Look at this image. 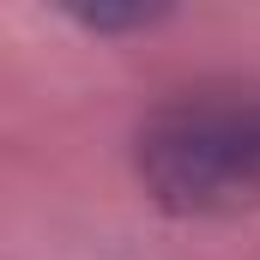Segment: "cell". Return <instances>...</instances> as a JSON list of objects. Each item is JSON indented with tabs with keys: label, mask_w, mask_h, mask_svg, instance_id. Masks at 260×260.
Returning <instances> with one entry per match:
<instances>
[{
	"label": "cell",
	"mask_w": 260,
	"mask_h": 260,
	"mask_svg": "<svg viewBox=\"0 0 260 260\" xmlns=\"http://www.w3.org/2000/svg\"><path fill=\"white\" fill-rule=\"evenodd\" d=\"M145 194L176 218L260 206V91H200L151 109L133 133Z\"/></svg>",
	"instance_id": "obj_1"
},
{
	"label": "cell",
	"mask_w": 260,
	"mask_h": 260,
	"mask_svg": "<svg viewBox=\"0 0 260 260\" xmlns=\"http://www.w3.org/2000/svg\"><path fill=\"white\" fill-rule=\"evenodd\" d=\"M73 18H79L85 30L109 37V30H145V24H157L164 12H157V6H127V12H121V6H91V12H73Z\"/></svg>",
	"instance_id": "obj_2"
}]
</instances>
